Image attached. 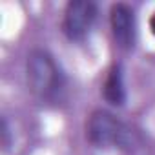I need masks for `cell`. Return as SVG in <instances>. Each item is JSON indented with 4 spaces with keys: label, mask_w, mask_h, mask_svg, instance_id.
Wrapping results in <instances>:
<instances>
[{
    "label": "cell",
    "mask_w": 155,
    "mask_h": 155,
    "mask_svg": "<svg viewBox=\"0 0 155 155\" xmlns=\"http://www.w3.org/2000/svg\"><path fill=\"white\" fill-rule=\"evenodd\" d=\"M24 71L28 90L40 106L60 108L66 104L69 79L49 49L31 48L24 60Z\"/></svg>",
    "instance_id": "cell-1"
},
{
    "label": "cell",
    "mask_w": 155,
    "mask_h": 155,
    "mask_svg": "<svg viewBox=\"0 0 155 155\" xmlns=\"http://www.w3.org/2000/svg\"><path fill=\"white\" fill-rule=\"evenodd\" d=\"M84 139L97 150H120L131 151L135 148V131L113 111L97 108L84 122Z\"/></svg>",
    "instance_id": "cell-2"
},
{
    "label": "cell",
    "mask_w": 155,
    "mask_h": 155,
    "mask_svg": "<svg viewBox=\"0 0 155 155\" xmlns=\"http://www.w3.org/2000/svg\"><path fill=\"white\" fill-rule=\"evenodd\" d=\"M99 18V4L93 0H69L62 9L60 31L69 42H84Z\"/></svg>",
    "instance_id": "cell-3"
},
{
    "label": "cell",
    "mask_w": 155,
    "mask_h": 155,
    "mask_svg": "<svg viewBox=\"0 0 155 155\" xmlns=\"http://www.w3.org/2000/svg\"><path fill=\"white\" fill-rule=\"evenodd\" d=\"M108 22L117 48L131 51L137 44V15L133 6L128 2H113L108 11Z\"/></svg>",
    "instance_id": "cell-4"
},
{
    "label": "cell",
    "mask_w": 155,
    "mask_h": 155,
    "mask_svg": "<svg viewBox=\"0 0 155 155\" xmlns=\"http://www.w3.org/2000/svg\"><path fill=\"white\" fill-rule=\"evenodd\" d=\"M102 101L111 108H124L128 102V90L124 79V66L119 60H113L106 69L104 81L101 86Z\"/></svg>",
    "instance_id": "cell-5"
},
{
    "label": "cell",
    "mask_w": 155,
    "mask_h": 155,
    "mask_svg": "<svg viewBox=\"0 0 155 155\" xmlns=\"http://www.w3.org/2000/svg\"><path fill=\"white\" fill-rule=\"evenodd\" d=\"M0 131H2V146H4V151H8L11 148V128H9V122H8L6 117L2 119V128H0Z\"/></svg>",
    "instance_id": "cell-6"
},
{
    "label": "cell",
    "mask_w": 155,
    "mask_h": 155,
    "mask_svg": "<svg viewBox=\"0 0 155 155\" xmlns=\"http://www.w3.org/2000/svg\"><path fill=\"white\" fill-rule=\"evenodd\" d=\"M148 28H150V33L155 37V11L150 15V18H148Z\"/></svg>",
    "instance_id": "cell-7"
}]
</instances>
